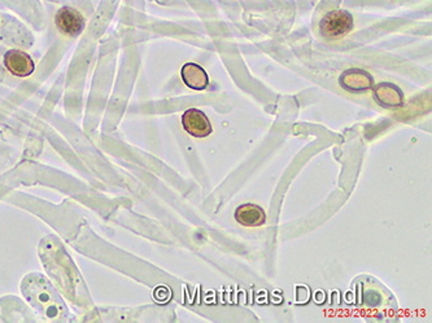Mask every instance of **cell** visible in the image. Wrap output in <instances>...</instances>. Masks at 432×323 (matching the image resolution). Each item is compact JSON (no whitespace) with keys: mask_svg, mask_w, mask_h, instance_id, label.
Listing matches in <instances>:
<instances>
[{"mask_svg":"<svg viewBox=\"0 0 432 323\" xmlns=\"http://www.w3.org/2000/svg\"><path fill=\"white\" fill-rule=\"evenodd\" d=\"M234 217L237 224L246 228H260L266 223V214L263 208L254 203L239 206L234 212Z\"/></svg>","mask_w":432,"mask_h":323,"instance_id":"7","label":"cell"},{"mask_svg":"<svg viewBox=\"0 0 432 323\" xmlns=\"http://www.w3.org/2000/svg\"><path fill=\"white\" fill-rule=\"evenodd\" d=\"M353 26V16L348 11H331L320 21V33L325 39L334 41L351 33Z\"/></svg>","mask_w":432,"mask_h":323,"instance_id":"1","label":"cell"},{"mask_svg":"<svg viewBox=\"0 0 432 323\" xmlns=\"http://www.w3.org/2000/svg\"><path fill=\"white\" fill-rule=\"evenodd\" d=\"M182 125L188 135L196 139L208 137L213 132L212 125L208 116L199 109H188L182 116Z\"/></svg>","mask_w":432,"mask_h":323,"instance_id":"3","label":"cell"},{"mask_svg":"<svg viewBox=\"0 0 432 323\" xmlns=\"http://www.w3.org/2000/svg\"><path fill=\"white\" fill-rule=\"evenodd\" d=\"M181 76L183 83L186 84L188 88L195 90V91H203L208 84H209V76L203 67L194 62L185 64L181 70Z\"/></svg>","mask_w":432,"mask_h":323,"instance_id":"8","label":"cell"},{"mask_svg":"<svg viewBox=\"0 0 432 323\" xmlns=\"http://www.w3.org/2000/svg\"><path fill=\"white\" fill-rule=\"evenodd\" d=\"M4 67L11 74L20 78H26L33 74L35 70L34 61L22 50H8L4 56Z\"/></svg>","mask_w":432,"mask_h":323,"instance_id":"4","label":"cell"},{"mask_svg":"<svg viewBox=\"0 0 432 323\" xmlns=\"http://www.w3.org/2000/svg\"><path fill=\"white\" fill-rule=\"evenodd\" d=\"M384 294L383 291H379L378 284L374 283L372 289H366L365 294H362L364 300L361 301V304L367 308H379L381 307L383 300H384Z\"/></svg>","mask_w":432,"mask_h":323,"instance_id":"9","label":"cell"},{"mask_svg":"<svg viewBox=\"0 0 432 323\" xmlns=\"http://www.w3.org/2000/svg\"><path fill=\"white\" fill-rule=\"evenodd\" d=\"M55 22L61 33L70 36H76L78 34H81L85 27V20L82 15L76 9L69 7L60 9L55 18Z\"/></svg>","mask_w":432,"mask_h":323,"instance_id":"6","label":"cell"},{"mask_svg":"<svg viewBox=\"0 0 432 323\" xmlns=\"http://www.w3.org/2000/svg\"><path fill=\"white\" fill-rule=\"evenodd\" d=\"M340 87L351 93L369 91L374 87L373 75L362 69H348L339 76Z\"/></svg>","mask_w":432,"mask_h":323,"instance_id":"2","label":"cell"},{"mask_svg":"<svg viewBox=\"0 0 432 323\" xmlns=\"http://www.w3.org/2000/svg\"><path fill=\"white\" fill-rule=\"evenodd\" d=\"M374 99L381 108H400L404 105V92L396 84L383 82L374 87Z\"/></svg>","mask_w":432,"mask_h":323,"instance_id":"5","label":"cell"}]
</instances>
